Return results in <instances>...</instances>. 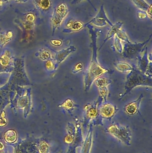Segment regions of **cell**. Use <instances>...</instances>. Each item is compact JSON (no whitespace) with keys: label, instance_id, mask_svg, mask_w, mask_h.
<instances>
[{"label":"cell","instance_id":"d6986e66","mask_svg":"<svg viewBox=\"0 0 152 153\" xmlns=\"http://www.w3.org/2000/svg\"><path fill=\"white\" fill-rule=\"evenodd\" d=\"M114 46L118 53H122L123 52V46L121 44V40H120L116 35L115 36Z\"/></svg>","mask_w":152,"mask_h":153},{"label":"cell","instance_id":"484cf974","mask_svg":"<svg viewBox=\"0 0 152 153\" xmlns=\"http://www.w3.org/2000/svg\"><path fill=\"white\" fill-rule=\"evenodd\" d=\"M147 15L149 16V18L151 19L152 18V5L151 4L148 10L146 11Z\"/></svg>","mask_w":152,"mask_h":153},{"label":"cell","instance_id":"83f0119b","mask_svg":"<svg viewBox=\"0 0 152 153\" xmlns=\"http://www.w3.org/2000/svg\"><path fill=\"white\" fill-rule=\"evenodd\" d=\"M6 124H7V120L5 119H0V126H5Z\"/></svg>","mask_w":152,"mask_h":153},{"label":"cell","instance_id":"f1b7e54d","mask_svg":"<svg viewBox=\"0 0 152 153\" xmlns=\"http://www.w3.org/2000/svg\"><path fill=\"white\" fill-rule=\"evenodd\" d=\"M72 140H73V138H72L71 136H67L66 138H65V141L68 143H70V142H71Z\"/></svg>","mask_w":152,"mask_h":153},{"label":"cell","instance_id":"603a6c76","mask_svg":"<svg viewBox=\"0 0 152 153\" xmlns=\"http://www.w3.org/2000/svg\"><path fill=\"white\" fill-rule=\"evenodd\" d=\"M152 62H150L145 74L147 76L152 77Z\"/></svg>","mask_w":152,"mask_h":153},{"label":"cell","instance_id":"d6a6232c","mask_svg":"<svg viewBox=\"0 0 152 153\" xmlns=\"http://www.w3.org/2000/svg\"><path fill=\"white\" fill-rule=\"evenodd\" d=\"M1 1H2L3 2L4 1H8V0H1Z\"/></svg>","mask_w":152,"mask_h":153},{"label":"cell","instance_id":"7402d4cb","mask_svg":"<svg viewBox=\"0 0 152 153\" xmlns=\"http://www.w3.org/2000/svg\"><path fill=\"white\" fill-rule=\"evenodd\" d=\"M48 150V146L45 143L43 142L40 144V148H39L40 153H47Z\"/></svg>","mask_w":152,"mask_h":153},{"label":"cell","instance_id":"f546056e","mask_svg":"<svg viewBox=\"0 0 152 153\" xmlns=\"http://www.w3.org/2000/svg\"><path fill=\"white\" fill-rule=\"evenodd\" d=\"M4 148V146L3 144L0 141V151L3 150Z\"/></svg>","mask_w":152,"mask_h":153},{"label":"cell","instance_id":"3957f363","mask_svg":"<svg viewBox=\"0 0 152 153\" xmlns=\"http://www.w3.org/2000/svg\"><path fill=\"white\" fill-rule=\"evenodd\" d=\"M152 38V35L146 41L143 43H132L130 41L126 42L123 47L122 55L123 57L129 60H137L142 55V53L144 51L146 45L148 44Z\"/></svg>","mask_w":152,"mask_h":153},{"label":"cell","instance_id":"9a60e30c","mask_svg":"<svg viewBox=\"0 0 152 153\" xmlns=\"http://www.w3.org/2000/svg\"><path fill=\"white\" fill-rule=\"evenodd\" d=\"M4 140L9 143H12L17 140V134L16 131L12 129L6 131L4 134Z\"/></svg>","mask_w":152,"mask_h":153},{"label":"cell","instance_id":"5bb4252c","mask_svg":"<svg viewBox=\"0 0 152 153\" xmlns=\"http://www.w3.org/2000/svg\"><path fill=\"white\" fill-rule=\"evenodd\" d=\"M114 66L115 68L121 72H127L131 71L133 69V67L131 65L125 62H117L114 63Z\"/></svg>","mask_w":152,"mask_h":153},{"label":"cell","instance_id":"4dcf8cb0","mask_svg":"<svg viewBox=\"0 0 152 153\" xmlns=\"http://www.w3.org/2000/svg\"><path fill=\"white\" fill-rule=\"evenodd\" d=\"M16 2H20V3H22V2H26V1H27V0H15Z\"/></svg>","mask_w":152,"mask_h":153},{"label":"cell","instance_id":"cb8c5ba5","mask_svg":"<svg viewBox=\"0 0 152 153\" xmlns=\"http://www.w3.org/2000/svg\"><path fill=\"white\" fill-rule=\"evenodd\" d=\"M137 16H138V18L140 19H144L147 18V13L146 11L143 10H138L137 12Z\"/></svg>","mask_w":152,"mask_h":153},{"label":"cell","instance_id":"ac0fdd59","mask_svg":"<svg viewBox=\"0 0 152 153\" xmlns=\"http://www.w3.org/2000/svg\"><path fill=\"white\" fill-rule=\"evenodd\" d=\"M95 81L98 88L108 86L112 82V81L110 79H107L101 77H98Z\"/></svg>","mask_w":152,"mask_h":153},{"label":"cell","instance_id":"30bf717a","mask_svg":"<svg viewBox=\"0 0 152 153\" xmlns=\"http://www.w3.org/2000/svg\"><path fill=\"white\" fill-rule=\"evenodd\" d=\"M148 56L147 48L146 47L144 50V53L143 54L142 56V55L140 56L137 59L138 62V69L144 74L145 73L147 70V67L150 62L148 59Z\"/></svg>","mask_w":152,"mask_h":153},{"label":"cell","instance_id":"d4e9b609","mask_svg":"<svg viewBox=\"0 0 152 153\" xmlns=\"http://www.w3.org/2000/svg\"><path fill=\"white\" fill-rule=\"evenodd\" d=\"M84 1V0H72V1L71 2V4H77L81 2H82V1ZM86 1H87L90 3V4L92 5V7L94 8V9L95 11L97 10L96 8L95 7L94 5L93 4V3H92V2L90 1V0H86Z\"/></svg>","mask_w":152,"mask_h":153},{"label":"cell","instance_id":"4316f807","mask_svg":"<svg viewBox=\"0 0 152 153\" xmlns=\"http://www.w3.org/2000/svg\"><path fill=\"white\" fill-rule=\"evenodd\" d=\"M52 44L53 45H54L55 46H60L62 45V42L61 40H51Z\"/></svg>","mask_w":152,"mask_h":153},{"label":"cell","instance_id":"277c9868","mask_svg":"<svg viewBox=\"0 0 152 153\" xmlns=\"http://www.w3.org/2000/svg\"><path fill=\"white\" fill-rule=\"evenodd\" d=\"M68 12L69 10L67 5L63 3L59 4L54 10L51 18L53 34L56 29L60 26L62 22Z\"/></svg>","mask_w":152,"mask_h":153},{"label":"cell","instance_id":"9c48e42d","mask_svg":"<svg viewBox=\"0 0 152 153\" xmlns=\"http://www.w3.org/2000/svg\"><path fill=\"white\" fill-rule=\"evenodd\" d=\"M76 48L74 46H70L66 49L59 51L56 55V60L59 65L64 61L70 54L76 52Z\"/></svg>","mask_w":152,"mask_h":153},{"label":"cell","instance_id":"5b68a950","mask_svg":"<svg viewBox=\"0 0 152 153\" xmlns=\"http://www.w3.org/2000/svg\"><path fill=\"white\" fill-rule=\"evenodd\" d=\"M89 24H94L95 26L99 27H104L106 26L107 24H109L111 27H112L113 25L110 20L108 19L105 13L104 4H102L100 10L98 12L97 15L94 18L92 19L90 21L84 24V27H85L86 25Z\"/></svg>","mask_w":152,"mask_h":153},{"label":"cell","instance_id":"2e32d148","mask_svg":"<svg viewBox=\"0 0 152 153\" xmlns=\"http://www.w3.org/2000/svg\"><path fill=\"white\" fill-rule=\"evenodd\" d=\"M131 1L141 10L146 11L150 6L145 0H131Z\"/></svg>","mask_w":152,"mask_h":153},{"label":"cell","instance_id":"52a82bcc","mask_svg":"<svg viewBox=\"0 0 152 153\" xmlns=\"http://www.w3.org/2000/svg\"><path fill=\"white\" fill-rule=\"evenodd\" d=\"M110 133L113 134L115 136L117 137L121 140L126 139V137L128 138L129 134V129L127 128L124 127L118 126L117 125H112L109 128Z\"/></svg>","mask_w":152,"mask_h":153},{"label":"cell","instance_id":"44dd1931","mask_svg":"<svg viewBox=\"0 0 152 153\" xmlns=\"http://www.w3.org/2000/svg\"><path fill=\"white\" fill-rule=\"evenodd\" d=\"M83 69V64H82V63H79L73 67L71 72H72V73L74 74H76L78 73L79 72L82 71Z\"/></svg>","mask_w":152,"mask_h":153},{"label":"cell","instance_id":"ffe728a7","mask_svg":"<svg viewBox=\"0 0 152 153\" xmlns=\"http://www.w3.org/2000/svg\"><path fill=\"white\" fill-rule=\"evenodd\" d=\"M116 35L120 40H123L125 42H128L129 41V39L126 33L123 30H119Z\"/></svg>","mask_w":152,"mask_h":153},{"label":"cell","instance_id":"7a4b0ae2","mask_svg":"<svg viewBox=\"0 0 152 153\" xmlns=\"http://www.w3.org/2000/svg\"><path fill=\"white\" fill-rule=\"evenodd\" d=\"M143 86L152 87V77L145 75L138 68L133 67V70L128 74L125 85V92L121 96V100L137 86Z\"/></svg>","mask_w":152,"mask_h":153},{"label":"cell","instance_id":"8fae6325","mask_svg":"<svg viewBox=\"0 0 152 153\" xmlns=\"http://www.w3.org/2000/svg\"><path fill=\"white\" fill-rule=\"evenodd\" d=\"M67 26L68 28L63 30V32L64 33H70L81 30L84 27V24L78 21H74L72 20H70L68 22Z\"/></svg>","mask_w":152,"mask_h":153},{"label":"cell","instance_id":"e0dca14e","mask_svg":"<svg viewBox=\"0 0 152 153\" xmlns=\"http://www.w3.org/2000/svg\"><path fill=\"white\" fill-rule=\"evenodd\" d=\"M59 107L64 108L69 112H70L74 110V108L76 107V105L74 104L72 100L68 99L66 100L62 104L59 105Z\"/></svg>","mask_w":152,"mask_h":153},{"label":"cell","instance_id":"ba28073f","mask_svg":"<svg viewBox=\"0 0 152 153\" xmlns=\"http://www.w3.org/2000/svg\"><path fill=\"white\" fill-rule=\"evenodd\" d=\"M143 98V94H142L137 100L125 106L124 108L125 111L130 115L136 114L139 111V107Z\"/></svg>","mask_w":152,"mask_h":153},{"label":"cell","instance_id":"6da1fadb","mask_svg":"<svg viewBox=\"0 0 152 153\" xmlns=\"http://www.w3.org/2000/svg\"><path fill=\"white\" fill-rule=\"evenodd\" d=\"M89 30L91 39V46L93 49L92 60L84 77V91H88L95 80L103 74L109 73L110 71L101 66L97 60V33L99 30L95 28L91 24L86 25Z\"/></svg>","mask_w":152,"mask_h":153},{"label":"cell","instance_id":"8992f818","mask_svg":"<svg viewBox=\"0 0 152 153\" xmlns=\"http://www.w3.org/2000/svg\"><path fill=\"white\" fill-rule=\"evenodd\" d=\"M117 110L116 106L105 102L99 107L98 114H100L103 118L109 119L114 116Z\"/></svg>","mask_w":152,"mask_h":153},{"label":"cell","instance_id":"4fadbf2b","mask_svg":"<svg viewBox=\"0 0 152 153\" xmlns=\"http://www.w3.org/2000/svg\"><path fill=\"white\" fill-rule=\"evenodd\" d=\"M33 3L36 8L43 11H46L51 8L50 0H33Z\"/></svg>","mask_w":152,"mask_h":153},{"label":"cell","instance_id":"1f68e13d","mask_svg":"<svg viewBox=\"0 0 152 153\" xmlns=\"http://www.w3.org/2000/svg\"><path fill=\"white\" fill-rule=\"evenodd\" d=\"M148 57L150 62H152V54H150L149 55V56H148Z\"/></svg>","mask_w":152,"mask_h":153},{"label":"cell","instance_id":"7c38bea8","mask_svg":"<svg viewBox=\"0 0 152 153\" xmlns=\"http://www.w3.org/2000/svg\"><path fill=\"white\" fill-rule=\"evenodd\" d=\"M123 24H124V23L122 22H116L115 24L113 25L112 27H111L110 29L109 30V32H108L106 38L104 40L103 43H102L100 48L98 49V51H99L101 49L104 45L109 39L112 38V37H113V36H114L116 35V33L117 32L118 30L121 29Z\"/></svg>","mask_w":152,"mask_h":153}]
</instances>
